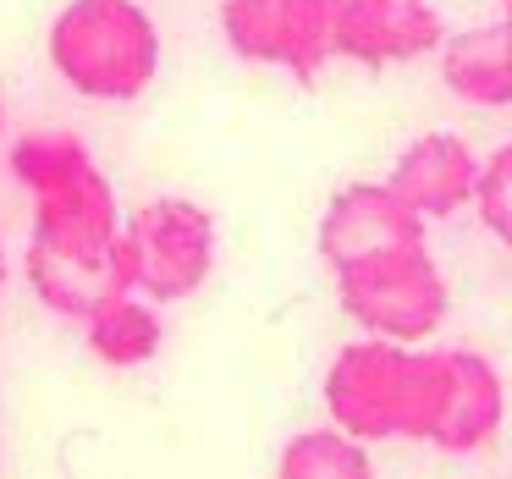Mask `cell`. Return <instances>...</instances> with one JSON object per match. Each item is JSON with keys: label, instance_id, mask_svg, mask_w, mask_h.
<instances>
[{"label": "cell", "instance_id": "1", "mask_svg": "<svg viewBox=\"0 0 512 479\" xmlns=\"http://www.w3.org/2000/svg\"><path fill=\"white\" fill-rule=\"evenodd\" d=\"M452 358L446 347L358 336L325 369V413L358 441H435Z\"/></svg>", "mask_w": 512, "mask_h": 479}, {"label": "cell", "instance_id": "2", "mask_svg": "<svg viewBox=\"0 0 512 479\" xmlns=\"http://www.w3.org/2000/svg\"><path fill=\"white\" fill-rule=\"evenodd\" d=\"M45 56L78 100L133 105L160 78V28L144 0H67L45 34Z\"/></svg>", "mask_w": 512, "mask_h": 479}, {"label": "cell", "instance_id": "3", "mask_svg": "<svg viewBox=\"0 0 512 479\" xmlns=\"http://www.w3.org/2000/svg\"><path fill=\"white\" fill-rule=\"evenodd\" d=\"M336 303L364 336L386 342H430L446 320V276L424 243L375 254L353 270H336Z\"/></svg>", "mask_w": 512, "mask_h": 479}, {"label": "cell", "instance_id": "4", "mask_svg": "<svg viewBox=\"0 0 512 479\" xmlns=\"http://www.w3.org/2000/svg\"><path fill=\"white\" fill-rule=\"evenodd\" d=\"M127 265H133V292H144L149 303H182L210 281L215 270V215L199 199H149L144 210H133L122 221Z\"/></svg>", "mask_w": 512, "mask_h": 479}, {"label": "cell", "instance_id": "5", "mask_svg": "<svg viewBox=\"0 0 512 479\" xmlns=\"http://www.w3.org/2000/svg\"><path fill=\"white\" fill-rule=\"evenodd\" d=\"M221 39L248 67H276L292 83H320L331 67V0H221Z\"/></svg>", "mask_w": 512, "mask_h": 479}, {"label": "cell", "instance_id": "6", "mask_svg": "<svg viewBox=\"0 0 512 479\" xmlns=\"http://www.w3.org/2000/svg\"><path fill=\"white\" fill-rule=\"evenodd\" d=\"M446 23L430 0H331V56L364 72L435 56Z\"/></svg>", "mask_w": 512, "mask_h": 479}, {"label": "cell", "instance_id": "7", "mask_svg": "<svg viewBox=\"0 0 512 479\" xmlns=\"http://www.w3.org/2000/svg\"><path fill=\"white\" fill-rule=\"evenodd\" d=\"M424 215L408 210V204L391 193V182H347L320 215V259L325 270H353L375 254H391V248L424 243Z\"/></svg>", "mask_w": 512, "mask_h": 479}, {"label": "cell", "instance_id": "8", "mask_svg": "<svg viewBox=\"0 0 512 479\" xmlns=\"http://www.w3.org/2000/svg\"><path fill=\"white\" fill-rule=\"evenodd\" d=\"M122 204H116L111 177L100 171V160H89L83 171H72L67 182L34 193V232L28 248L45 254H78V259H105L122 243Z\"/></svg>", "mask_w": 512, "mask_h": 479}, {"label": "cell", "instance_id": "9", "mask_svg": "<svg viewBox=\"0 0 512 479\" xmlns=\"http://www.w3.org/2000/svg\"><path fill=\"white\" fill-rule=\"evenodd\" d=\"M391 193L424 221H452L474 204L479 188V155L457 133H419L397 160H391Z\"/></svg>", "mask_w": 512, "mask_h": 479}, {"label": "cell", "instance_id": "10", "mask_svg": "<svg viewBox=\"0 0 512 479\" xmlns=\"http://www.w3.org/2000/svg\"><path fill=\"white\" fill-rule=\"evenodd\" d=\"M446 358H452V380H446V408L430 446L468 457L496 441L501 419H507V386H501V369L474 347H446Z\"/></svg>", "mask_w": 512, "mask_h": 479}, {"label": "cell", "instance_id": "11", "mask_svg": "<svg viewBox=\"0 0 512 479\" xmlns=\"http://www.w3.org/2000/svg\"><path fill=\"white\" fill-rule=\"evenodd\" d=\"M23 270H28V287L39 292V303H45L50 314H61V320H83V314H94L105 298L133 292L127 243H116V254H105V259H78V254H45V248H28Z\"/></svg>", "mask_w": 512, "mask_h": 479}, {"label": "cell", "instance_id": "12", "mask_svg": "<svg viewBox=\"0 0 512 479\" xmlns=\"http://www.w3.org/2000/svg\"><path fill=\"white\" fill-rule=\"evenodd\" d=\"M435 56H441V83L463 105H479V111L512 105V17L446 34Z\"/></svg>", "mask_w": 512, "mask_h": 479}, {"label": "cell", "instance_id": "13", "mask_svg": "<svg viewBox=\"0 0 512 479\" xmlns=\"http://www.w3.org/2000/svg\"><path fill=\"white\" fill-rule=\"evenodd\" d=\"M83 342L100 358L105 369H144L160 358L166 347V320H160V303H149L144 292H116L105 298L94 314H83Z\"/></svg>", "mask_w": 512, "mask_h": 479}, {"label": "cell", "instance_id": "14", "mask_svg": "<svg viewBox=\"0 0 512 479\" xmlns=\"http://www.w3.org/2000/svg\"><path fill=\"white\" fill-rule=\"evenodd\" d=\"M281 479H369V441L320 424V430H298L276 457Z\"/></svg>", "mask_w": 512, "mask_h": 479}, {"label": "cell", "instance_id": "15", "mask_svg": "<svg viewBox=\"0 0 512 479\" xmlns=\"http://www.w3.org/2000/svg\"><path fill=\"white\" fill-rule=\"evenodd\" d=\"M94 160V149L83 144L78 133H28L12 144V155H6V171L17 177V188L34 199V193L56 188V182H67L72 171H83Z\"/></svg>", "mask_w": 512, "mask_h": 479}, {"label": "cell", "instance_id": "16", "mask_svg": "<svg viewBox=\"0 0 512 479\" xmlns=\"http://www.w3.org/2000/svg\"><path fill=\"white\" fill-rule=\"evenodd\" d=\"M474 210H479V226H485L501 248H512V138L490 160H479Z\"/></svg>", "mask_w": 512, "mask_h": 479}, {"label": "cell", "instance_id": "17", "mask_svg": "<svg viewBox=\"0 0 512 479\" xmlns=\"http://www.w3.org/2000/svg\"><path fill=\"white\" fill-rule=\"evenodd\" d=\"M0 287H6V243H0Z\"/></svg>", "mask_w": 512, "mask_h": 479}, {"label": "cell", "instance_id": "18", "mask_svg": "<svg viewBox=\"0 0 512 479\" xmlns=\"http://www.w3.org/2000/svg\"><path fill=\"white\" fill-rule=\"evenodd\" d=\"M0 138H6V100H0Z\"/></svg>", "mask_w": 512, "mask_h": 479}, {"label": "cell", "instance_id": "19", "mask_svg": "<svg viewBox=\"0 0 512 479\" xmlns=\"http://www.w3.org/2000/svg\"><path fill=\"white\" fill-rule=\"evenodd\" d=\"M501 12H507V17H512V0H501Z\"/></svg>", "mask_w": 512, "mask_h": 479}]
</instances>
